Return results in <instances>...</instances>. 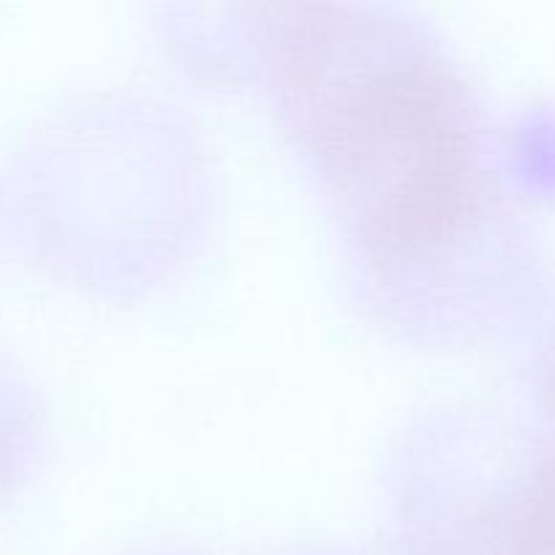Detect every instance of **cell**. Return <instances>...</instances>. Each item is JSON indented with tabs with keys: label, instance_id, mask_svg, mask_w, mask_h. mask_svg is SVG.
I'll return each mask as SVG.
<instances>
[{
	"label": "cell",
	"instance_id": "1",
	"mask_svg": "<svg viewBox=\"0 0 555 555\" xmlns=\"http://www.w3.org/2000/svg\"><path fill=\"white\" fill-rule=\"evenodd\" d=\"M269 90L341 231L393 280L439 263L482 198L472 103L396 22L312 14L269 25Z\"/></svg>",
	"mask_w": 555,
	"mask_h": 555
},
{
	"label": "cell",
	"instance_id": "2",
	"mask_svg": "<svg viewBox=\"0 0 555 555\" xmlns=\"http://www.w3.org/2000/svg\"><path fill=\"white\" fill-rule=\"evenodd\" d=\"M27 412L20 390L0 369V488L16 475L27 448Z\"/></svg>",
	"mask_w": 555,
	"mask_h": 555
}]
</instances>
